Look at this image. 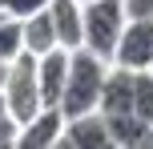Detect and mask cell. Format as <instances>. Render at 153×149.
Segmentation results:
<instances>
[{
    "instance_id": "cell-6",
    "label": "cell",
    "mask_w": 153,
    "mask_h": 149,
    "mask_svg": "<svg viewBox=\"0 0 153 149\" xmlns=\"http://www.w3.org/2000/svg\"><path fill=\"white\" fill-rule=\"evenodd\" d=\"M61 133H65V113H61V105H45L36 117H28V121L20 125L16 149H53V145H61Z\"/></svg>"
},
{
    "instance_id": "cell-10",
    "label": "cell",
    "mask_w": 153,
    "mask_h": 149,
    "mask_svg": "<svg viewBox=\"0 0 153 149\" xmlns=\"http://www.w3.org/2000/svg\"><path fill=\"white\" fill-rule=\"evenodd\" d=\"M109 121V133H113V149H145L153 145V125L141 121L137 113H117Z\"/></svg>"
},
{
    "instance_id": "cell-8",
    "label": "cell",
    "mask_w": 153,
    "mask_h": 149,
    "mask_svg": "<svg viewBox=\"0 0 153 149\" xmlns=\"http://www.w3.org/2000/svg\"><path fill=\"white\" fill-rule=\"evenodd\" d=\"M48 16L56 24L61 48H81L85 44V0H53Z\"/></svg>"
},
{
    "instance_id": "cell-14",
    "label": "cell",
    "mask_w": 153,
    "mask_h": 149,
    "mask_svg": "<svg viewBox=\"0 0 153 149\" xmlns=\"http://www.w3.org/2000/svg\"><path fill=\"white\" fill-rule=\"evenodd\" d=\"M16 137H20V121L12 113H0V149H16Z\"/></svg>"
},
{
    "instance_id": "cell-15",
    "label": "cell",
    "mask_w": 153,
    "mask_h": 149,
    "mask_svg": "<svg viewBox=\"0 0 153 149\" xmlns=\"http://www.w3.org/2000/svg\"><path fill=\"white\" fill-rule=\"evenodd\" d=\"M121 4H125V16H129V20L153 16V0H121Z\"/></svg>"
},
{
    "instance_id": "cell-5",
    "label": "cell",
    "mask_w": 153,
    "mask_h": 149,
    "mask_svg": "<svg viewBox=\"0 0 153 149\" xmlns=\"http://www.w3.org/2000/svg\"><path fill=\"white\" fill-rule=\"evenodd\" d=\"M65 149H113V133L101 109L81 113V117H65V133H61Z\"/></svg>"
},
{
    "instance_id": "cell-4",
    "label": "cell",
    "mask_w": 153,
    "mask_h": 149,
    "mask_svg": "<svg viewBox=\"0 0 153 149\" xmlns=\"http://www.w3.org/2000/svg\"><path fill=\"white\" fill-rule=\"evenodd\" d=\"M113 64L125 69H153V16L129 20L121 32V44L113 53Z\"/></svg>"
},
{
    "instance_id": "cell-9",
    "label": "cell",
    "mask_w": 153,
    "mask_h": 149,
    "mask_svg": "<svg viewBox=\"0 0 153 149\" xmlns=\"http://www.w3.org/2000/svg\"><path fill=\"white\" fill-rule=\"evenodd\" d=\"M65 77H69V48L56 44L53 53L36 56V81H40V97H45V105H61Z\"/></svg>"
},
{
    "instance_id": "cell-12",
    "label": "cell",
    "mask_w": 153,
    "mask_h": 149,
    "mask_svg": "<svg viewBox=\"0 0 153 149\" xmlns=\"http://www.w3.org/2000/svg\"><path fill=\"white\" fill-rule=\"evenodd\" d=\"M133 113L153 125V69H137V85H133Z\"/></svg>"
},
{
    "instance_id": "cell-1",
    "label": "cell",
    "mask_w": 153,
    "mask_h": 149,
    "mask_svg": "<svg viewBox=\"0 0 153 149\" xmlns=\"http://www.w3.org/2000/svg\"><path fill=\"white\" fill-rule=\"evenodd\" d=\"M105 56H97L93 48H69V77H65V93H61V113L65 117H81V113H93L101 105V89H105L109 77Z\"/></svg>"
},
{
    "instance_id": "cell-13",
    "label": "cell",
    "mask_w": 153,
    "mask_h": 149,
    "mask_svg": "<svg viewBox=\"0 0 153 149\" xmlns=\"http://www.w3.org/2000/svg\"><path fill=\"white\" fill-rule=\"evenodd\" d=\"M53 4V0H0V8L4 12H12V16H32V12H45V8Z\"/></svg>"
},
{
    "instance_id": "cell-3",
    "label": "cell",
    "mask_w": 153,
    "mask_h": 149,
    "mask_svg": "<svg viewBox=\"0 0 153 149\" xmlns=\"http://www.w3.org/2000/svg\"><path fill=\"white\" fill-rule=\"evenodd\" d=\"M4 97H8V113L16 121H28L45 109V97H40V81H36V56L20 53L16 61H8V77H4Z\"/></svg>"
},
{
    "instance_id": "cell-7",
    "label": "cell",
    "mask_w": 153,
    "mask_h": 149,
    "mask_svg": "<svg viewBox=\"0 0 153 149\" xmlns=\"http://www.w3.org/2000/svg\"><path fill=\"white\" fill-rule=\"evenodd\" d=\"M133 85H137V69L109 64V77H105V89H101V105L97 109L105 113V117L133 113Z\"/></svg>"
},
{
    "instance_id": "cell-17",
    "label": "cell",
    "mask_w": 153,
    "mask_h": 149,
    "mask_svg": "<svg viewBox=\"0 0 153 149\" xmlns=\"http://www.w3.org/2000/svg\"><path fill=\"white\" fill-rule=\"evenodd\" d=\"M4 77H8V61H0V85H4Z\"/></svg>"
},
{
    "instance_id": "cell-11",
    "label": "cell",
    "mask_w": 153,
    "mask_h": 149,
    "mask_svg": "<svg viewBox=\"0 0 153 149\" xmlns=\"http://www.w3.org/2000/svg\"><path fill=\"white\" fill-rule=\"evenodd\" d=\"M24 53H32V56H45V53H53L61 40H56V24H53V16H48V8L45 12H32V16H24Z\"/></svg>"
},
{
    "instance_id": "cell-2",
    "label": "cell",
    "mask_w": 153,
    "mask_h": 149,
    "mask_svg": "<svg viewBox=\"0 0 153 149\" xmlns=\"http://www.w3.org/2000/svg\"><path fill=\"white\" fill-rule=\"evenodd\" d=\"M129 24L121 0H85V48H93L97 56L113 61L121 32Z\"/></svg>"
},
{
    "instance_id": "cell-16",
    "label": "cell",
    "mask_w": 153,
    "mask_h": 149,
    "mask_svg": "<svg viewBox=\"0 0 153 149\" xmlns=\"http://www.w3.org/2000/svg\"><path fill=\"white\" fill-rule=\"evenodd\" d=\"M0 113H8V97H4V85H0Z\"/></svg>"
}]
</instances>
